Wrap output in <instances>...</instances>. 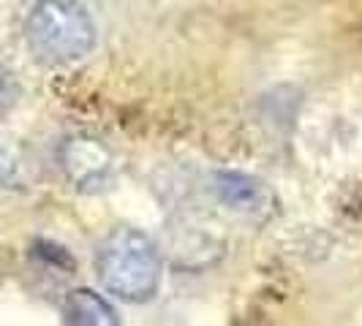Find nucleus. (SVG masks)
Segmentation results:
<instances>
[{
    "label": "nucleus",
    "instance_id": "obj_5",
    "mask_svg": "<svg viewBox=\"0 0 362 326\" xmlns=\"http://www.w3.org/2000/svg\"><path fill=\"white\" fill-rule=\"evenodd\" d=\"M63 321L71 326H117L120 315L93 289H71L63 299Z\"/></svg>",
    "mask_w": 362,
    "mask_h": 326
},
{
    "label": "nucleus",
    "instance_id": "obj_3",
    "mask_svg": "<svg viewBox=\"0 0 362 326\" xmlns=\"http://www.w3.org/2000/svg\"><path fill=\"white\" fill-rule=\"evenodd\" d=\"M57 166L79 193H101L115 177V155L93 133H69L57 147Z\"/></svg>",
    "mask_w": 362,
    "mask_h": 326
},
{
    "label": "nucleus",
    "instance_id": "obj_1",
    "mask_svg": "<svg viewBox=\"0 0 362 326\" xmlns=\"http://www.w3.org/2000/svg\"><path fill=\"white\" fill-rule=\"evenodd\" d=\"M95 274L101 286L120 302L145 305L161 289L163 255L145 231L117 226L98 245Z\"/></svg>",
    "mask_w": 362,
    "mask_h": 326
},
{
    "label": "nucleus",
    "instance_id": "obj_2",
    "mask_svg": "<svg viewBox=\"0 0 362 326\" xmlns=\"http://www.w3.org/2000/svg\"><path fill=\"white\" fill-rule=\"evenodd\" d=\"M25 41L47 66H71L95 49L98 28L79 0H36L25 19Z\"/></svg>",
    "mask_w": 362,
    "mask_h": 326
},
{
    "label": "nucleus",
    "instance_id": "obj_4",
    "mask_svg": "<svg viewBox=\"0 0 362 326\" xmlns=\"http://www.w3.org/2000/svg\"><path fill=\"white\" fill-rule=\"evenodd\" d=\"M213 193L229 215L243 223H251V226H264L278 212V199L267 188V182L251 177V174H243V171L213 174Z\"/></svg>",
    "mask_w": 362,
    "mask_h": 326
}]
</instances>
